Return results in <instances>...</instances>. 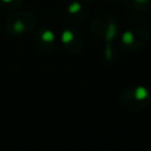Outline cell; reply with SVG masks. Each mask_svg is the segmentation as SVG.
Masks as SVG:
<instances>
[{
  "instance_id": "3",
  "label": "cell",
  "mask_w": 151,
  "mask_h": 151,
  "mask_svg": "<svg viewBox=\"0 0 151 151\" xmlns=\"http://www.w3.org/2000/svg\"><path fill=\"white\" fill-rule=\"evenodd\" d=\"M151 101V92L146 86L133 85L122 91L119 96L120 105L131 111H140L149 106Z\"/></svg>"
},
{
  "instance_id": "7",
  "label": "cell",
  "mask_w": 151,
  "mask_h": 151,
  "mask_svg": "<svg viewBox=\"0 0 151 151\" xmlns=\"http://www.w3.org/2000/svg\"><path fill=\"white\" fill-rule=\"evenodd\" d=\"M66 17L71 25L79 26L86 19V11L80 0H72L66 7Z\"/></svg>"
},
{
  "instance_id": "2",
  "label": "cell",
  "mask_w": 151,
  "mask_h": 151,
  "mask_svg": "<svg viewBox=\"0 0 151 151\" xmlns=\"http://www.w3.org/2000/svg\"><path fill=\"white\" fill-rule=\"evenodd\" d=\"M38 24L37 15L32 11H15L7 18L4 25L5 32L11 37H20L32 32Z\"/></svg>"
},
{
  "instance_id": "10",
  "label": "cell",
  "mask_w": 151,
  "mask_h": 151,
  "mask_svg": "<svg viewBox=\"0 0 151 151\" xmlns=\"http://www.w3.org/2000/svg\"><path fill=\"white\" fill-rule=\"evenodd\" d=\"M80 1H94V0H80Z\"/></svg>"
},
{
  "instance_id": "8",
  "label": "cell",
  "mask_w": 151,
  "mask_h": 151,
  "mask_svg": "<svg viewBox=\"0 0 151 151\" xmlns=\"http://www.w3.org/2000/svg\"><path fill=\"white\" fill-rule=\"evenodd\" d=\"M122 2L127 8L133 9V11L151 9V0H122Z\"/></svg>"
},
{
  "instance_id": "9",
  "label": "cell",
  "mask_w": 151,
  "mask_h": 151,
  "mask_svg": "<svg viewBox=\"0 0 151 151\" xmlns=\"http://www.w3.org/2000/svg\"><path fill=\"white\" fill-rule=\"evenodd\" d=\"M22 0H0V6L8 12H15L20 9Z\"/></svg>"
},
{
  "instance_id": "5",
  "label": "cell",
  "mask_w": 151,
  "mask_h": 151,
  "mask_svg": "<svg viewBox=\"0 0 151 151\" xmlns=\"http://www.w3.org/2000/svg\"><path fill=\"white\" fill-rule=\"evenodd\" d=\"M60 44L63 50L71 55H77L84 47L83 33L74 25H66L60 32Z\"/></svg>"
},
{
  "instance_id": "4",
  "label": "cell",
  "mask_w": 151,
  "mask_h": 151,
  "mask_svg": "<svg viewBox=\"0 0 151 151\" xmlns=\"http://www.w3.org/2000/svg\"><path fill=\"white\" fill-rule=\"evenodd\" d=\"M119 46L126 53H136L145 47L149 41V32L143 27H130L119 37Z\"/></svg>"
},
{
  "instance_id": "1",
  "label": "cell",
  "mask_w": 151,
  "mask_h": 151,
  "mask_svg": "<svg viewBox=\"0 0 151 151\" xmlns=\"http://www.w3.org/2000/svg\"><path fill=\"white\" fill-rule=\"evenodd\" d=\"M91 31L99 40L105 42L106 50H110L116 39L119 38L120 26L114 17L100 13L91 20Z\"/></svg>"
},
{
  "instance_id": "6",
  "label": "cell",
  "mask_w": 151,
  "mask_h": 151,
  "mask_svg": "<svg viewBox=\"0 0 151 151\" xmlns=\"http://www.w3.org/2000/svg\"><path fill=\"white\" fill-rule=\"evenodd\" d=\"M33 42L35 48L44 54L52 53L57 45V38L54 32L47 26H41L35 31Z\"/></svg>"
}]
</instances>
